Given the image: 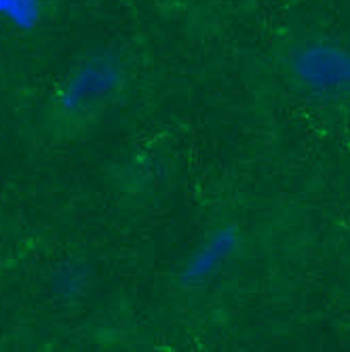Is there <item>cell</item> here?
I'll return each mask as SVG.
<instances>
[{"label": "cell", "instance_id": "obj_2", "mask_svg": "<svg viewBox=\"0 0 350 352\" xmlns=\"http://www.w3.org/2000/svg\"><path fill=\"white\" fill-rule=\"evenodd\" d=\"M0 15L19 28H32L41 15L39 0H0Z\"/></svg>", "mask_w": 350, "mask_h": 352}, {"label": "cell", "instance_id": "obj_1", "mask_svg": "<svg viewBox=\"0 0 350 352\" xmlns=\"http://www.w3.org/2000/svg\"><path fill=\"white\" fill-rule=\"evenodd\" d=\"M226 249H228V243L224 239H213L209 245H205L197 253V258L188 264V278L207 276L217 266V262L221 260V255H224Z\"/></svg>", "mask_w": 350, "mask_h": 352}]
</instances>
